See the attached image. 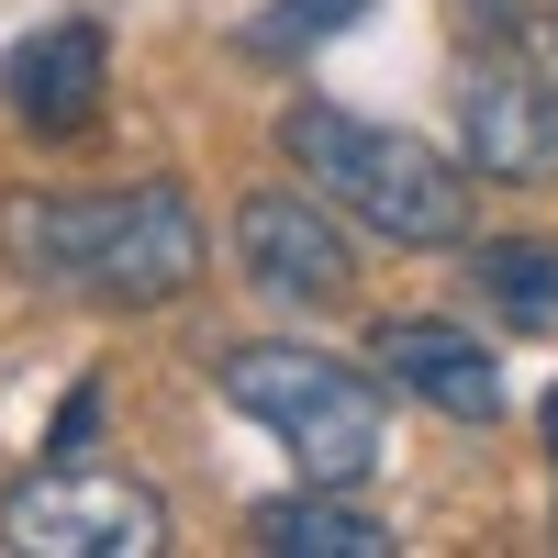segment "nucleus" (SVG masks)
Returning <instances> with one entry per match:
<instances>
[{
	"mask_svg": "<svg viewBox=\"0 0 558 558\" xmlns=\"http://www.w3.org/2000/svg\"><path fill=\"white\" fill-rule=\"evenodd\" d=\"M0 246L23 279L78 291L101 313H157L213 268V235L179 179H134V191H12L0 202Z\"/></svg>",
	"mask_w": 558,
	"mask_h": 558,
	"instance_id": "f257e3e1",
	"label": "nucleus"
},
{
	"mask_svg": "<svg viewBox=\"0 0 558 558\" xmlns=\"http://www.w3.org/2000/svg\"><path fill=\"white\" fill-rule=\"evenodd\" d=\"M279 146H291V168L336 213H357L368 235H391V246H458L470 235V179L436 146L391 134V123H357L347 101H291L279 112Z\"/></svg>",
	"mask_w": 558,
	"mask_h": 558,
	"instance_id": "f03ea898",
	"label": "nucleus"
},
{
	"mask_svg": "<svg viewBox=\"0 0 558 558\" xmlns=\"http://www.w3.org/2000/svg\"><path fill=\"white\" fill-rule=\"evenodd\" d=\"M213 391L235 402L246 425H268L279 447H291V470L324 481V492L380 481V458H391V413H380V391H368L347 357H313V347H223L213 357Z\"/></svg>",
	"mask_w": 558,
	"mask_h": 558,
	"instance_id": "7ed1b4c3",
	"label": "nucleus"
},
{
	"mask_svg": "<svg viewBox=\"0 0 558 558\" xmlns=\"http://www.w3.org/2000/svg\"><path fill=\"white\" fill-rule=\"evenodd\" d=\"M0 547L12 558H157L168 547V502L123 470H78L45 458L34 481L0 492Z\"/></svg>",
	"mask_w": 558,
	"mask_h": 558,
	"instance_id": "20e7f679",
	"label": "nucleus"
},
{
	"mask_svg": "<svg viewBox=\"0 0 558 558\" xmlns=\"http://www.w3.org/2000/svg\"><path fill=\"white\" fill-rule=\"evenodd\" d=\"M458 146H470L481 179H502V191H536V179H558V89L525 68V57H492L458 78Z\"/></svg>",
	"mask_w": 558,
	"mask_h": 558,
	"instance_id": "39448f33",
	"label": "nucleus"
},
{
	"mask_svg": "<svg viewBox=\"0 0 558 558\" xmlns=\"http://www.w3.org/2000/svg\"><path fill=\"white\" fill-rule=\"evenodd\" d=\"M235 268L257 279L268 302H336L347 291V235H336V202L313 191H246L235 202Z\"/></svg>",
	"mask_w": 558,
	"mask_h": 558,
	"instance_id": "423d86ee",
	"label": "nucleus"
},
{
	"mask_svg": "<svg viewBox=\"0 0 558 558\" xmlns=\"http://www.w3.org/2000/svg\"><path fill=\"white\" fill-rule=\"evenodd\" d=\"M368 357H380L402 391H425V402L447 413V425H502V368H492V347L470 336V324L391 313L380 336H368Z\"/></svg>",
	"mask_w": 558,
	"mask_h": 558,
	"instance_id": "0eeeda50",
	"label": "nucleus"
},
{
	"mask_svg": "<svg viewBox=\"0 0 558 558\" xmlns=\"http://www.w3.org/2000/svg\"><path fill=\"white\" fill-rule=\"evenodd\" d=\"M0 89H12V112L34 134H89L101 123V34L89 23H45L34 45H12Z\"/></svg>",
	"mask_w": 558,
	"mask_h": 558,
	"instance_id": "6e6552de",
	"label": "nucleus"
},
{
	"mask_svg": "<svg viewBox=\"0 0 558 558\" xmlns=\"http://www.w3.org/2000/svg\"><path fill=\"white\" fill-rule=\"evenodd\" d=\"M246 536H257L268 558H391V525H380V514H357V502H336L324 481L279 492V502H257V514H246Z\"/></svg>",
	"mask_w": 558,
	"mask_h": 558,
	"instance_id": "1a4fd4ad",
	"label": "nucleus"
},
{
	"mask_svg": "<svg viewBox=\"0 0 558 558\" xmlns=\"http://www.w3.org/2000/svg\"><path fill=\"white\" fill-rule=\"evenodd\" d=\"M470 291H481L502 324H525V336H558V246H536V235L470 246Z\"/></svg>",
	"mask_w": 558,
	"mask_h": 558,
	"instance_id": "9d476101",
	"label": "nucleus"
},
{
	"mask_svg": "<svg viewBox=\"0 0 558 558\" xmlns=\"http://www.w3.org/2000/svg\"><path fill=\"white\" fill-rule=\"evenodd\" d=\"M357 12H368V0H279V12H257V23H246V45H257V57H291V45L347 34Z\"/></svg>",
	"mask_w": 558,
	"mask_h": 558,
	"instance_id": "9b49d317",
	"label": "nucleus"
},
{
	"mask_svg": "<svg viewBox=\"0 0 558 558\" xmlns=\"http://www.w3.org/2000/svg\"><path fill=\"white\" fill-rule=\"evenodd\" d=\"M89 425H101V380L68 391V413H57V436H45V447H89Z\"/></svg>",
	"mask_w": 558,
	"mask_h": 558,
	"instance_id": "f8f14e48",
	"label": "nucleus"
},
{
	"mask_svg": "<svg viewBox=\"0 0 558 558\" xmlns=\"http://www.w3.org/2000/svg\"><path fill=\"white\" fill-rule=\"evenodd\" d=\"M547 447H558V391H547Z\"/></svg>",
	"mask_w": 558,
	"mask_h": 558,
	"instance_id": "ddd939ff",
	"label": "nucleus"
},
{
	"mask_svg": "<svg viewBox=\"0 0 558 558\" xmlns=\"http://www.w3.org/2000/svg\"><path fill=\"white\" fill-rule=\"evenodd\" d=\"M481 12H492V23H502V12H514V0H481Z\"/></svg>",
	"mask_w": 558,
	"mask_h": 558,
	"instance_id": "4468645a",
	"label": "nucleus"
}]
</instances>
